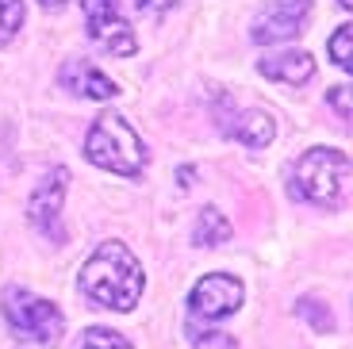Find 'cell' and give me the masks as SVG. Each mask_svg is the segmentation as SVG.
Masks as SVG:
<instances>
[{"label":"cell","instance_id":"obj_20","mask_svg":"<svg viewBox=\"0 0 353 349\" xmlns=\"http://www.w3.org/2000/svg\"><path fill=\"white\" fill-rule=\"evenodd\" d=\"M338 4H342V8H345V12H350V4H353V0H338Z\"/></svg>","mask_w":353,"mask_h":349},{"label":"cell","instance_id":"obj_6","mask_svg":"<svg viewBox=\"0 0 353 349\" xmlns=\"http://www.w3.org/2000/svg\"><path fill=\"white\" fill-rule=\"evenodd\" d=\"M311 16V0H265V8L257 12L254 31L250 39L254 43H284V39L300 35L303 23Z\"/></svg>","mask_w":353,"mask_h":349},{"label":"cell","instance_id":"obj_15","mask_svg":"<svg viewBox=\"0 0 353 349\" xmlns=\"http://www.w3.org/2000/svg\"><path fill=\"white\" fill-rule=\"evenodd\" d=\"M350 46H353V27H350V23H342V27L334 31V35H330V43H327L330 58H334L338 66H342V70H350Z\"/></svg>","mask_w":353,"mask_h":349},{"label":"cell","instance_id":"obj_11","mask_svg":"<svg viewBox=\"0 0 353 349\" xmlns=\"http://www.w3.org/2000/svg\"><path fill=\"white\" fill-rule=\"evenodd\" d=\"M261 73L273 81H284V85H307L311 73H315V61L303 50H288V54H273V58L261 61Z\"/></svg>","mask_w":353,"mask_h":349},{"label":"cell","instance_id":"obj_3","mask_svg":"<svg viewBox=\"0 0 353 349\" xmlns=\"http://www.w3.org/2000/svg\"><path fill=\"white\" fill-rule=\"evenodd\" d=\"M345 188H350V157L342 150L315 146L296 161L292 169V196L311 200L319 208H334L342 203Z\"/></svg>","mask_w":353,"mask_h":349},{"label":"cell","instance_id":"obj_17","mask_svg":"<svg viewBox=\"0 0 353 349\" xmlns=\"http://www.w3.org/2000/svg\"><path fill=\"white\" fill-rule=\"evenodd\" d=\"M330 100H334V108L338 112H342V119H350V88H334V92H330Z\"/></svg>","mask_w":353,"mask_h":349},{"label":"cell","instance_id":"obj_5","mask_svg":"<svg viewBox=\"0 0 353 349\" xmlns=\"http://www.w3.org/2000/svg\"><path fill=\"white\" fill-rule=\"evenodd\" d=\"M81 12H85L88 35H92V43L100 50H108L112 58H131L139 50V43H134L127 19L119 16V4L115 0H81Z\"/></svg>","mask_w":353,"mask_h":349},{"label":"cell","instance_id":"obj_9","mask_svg":"<svg viewBox=\"0 0 353 349\" xmlns=\"http://www.w3.org/2000/svg\"><path fill=\"white\" fill-rule=\"evenodd\" d=\"M219 119H223V131H227L230 139L246 142L250 150L269 146L273 134H276L273 119H269L265 112H257V108H250V112H219Z\"/></svg>","mask_w":353,"mask_h":349},{"label":"cell","instance_id":"obj_8","mask_svg":"<svg viewBox=\"0 0 353 349\" xmlns=\"http://www.w3.org/2000/svg\"><path fill=\"white\" fill-rule=\"evenodd\" d=\"M65 181H70V173H65V169H54V173L35 188V192H31V200H27V219L35 223L39 235L50 238V242H58V246L65 242V230H62V196H65Z\"/></svg>","mask_w":353,"mask_h":349},{"label":"cell","instance_id":"obj_10","mask_svg":"<svg viewBox=\"0 0 353 349\" xmlns=\"http://www.w3.org/2000/svg\"><path fill=\"white\" fill-rule=\"evenodd\" d=\"M62 88L65 92H77V97H88V100H115L119 97V88H115L92 61H65L62 66Z\"/></svg>","mask_w":353,"mask_h":349},{"label":"cell","instance_id":"obj_19","mask_svg":"<svg viewBox=\"0 0 353 349\" xmlns=\"http://www.w3.org/2000/svg\"><path fill=\"white\" fill-rule=\"evenodd\" d=\"M39 4H43L46 12H58V8H62V4H65V0H39Z\"/></svg>","mask_w":353,"mask_h":349},{"label":"cell","instance_id":"obj_14","mask_svg":"<svg viewBox=\"0 0 353 349\" xmlns=\"http://www.w3.org/2000/svg\"><path fill=\"white\" fill-rule=\"evenodd\" d=\"M23 23V0H0V46L12 43Z\"/></svg>","mask_w":353,"mask_h":349},{"label":"cell","instance_id":"obj_4","mask_svg":"<svg viewBox=\"0 0 353 349\" xmlns=\"http://www.w3.org/2000/svg\"><path fill=\"white\" fill-rule=\"evenodd\" d=\"M0 303H4V319H8V326L23 341H35V346H58V338H62V330H65V319H62V311H58L50 299L31 296L27 288H8Z\"/></svg>","mask_w":353,"mask_h":349},{"label":"cell","instance_id":"obj_1","mask_svg":"<svg viewBox=\"0 0 353 349\" xmlns=\"http://www.w3.org/2000/svg\"><path fill=\"white\" fill-rule=\"evenodd\" d=\"M81 288L92 303L108 311H131L142 296V265L127 246L104 242L81 265Z\"/></svg>","mask_w":353,"mask_h":349},{"label":"cell","instance_id":"obj_2","mask_svg":"<svg viewBox=\"0 0 353 349\" xmlns=\"http://www.w3.org/2000/svg\"><path fill=\"white\" fill-rule=\"evenodd\" d=\"M85 157L92 166L108 169V173L134 177L146 166V146H142L139 131H134L119 112H104V115H97L92 127H88Z\"/></svg>","mask_w":353,"mask_h":349},{"label":"cell","instance_id":"obj_16","mask_svg":"<svg viewBox=\"0 0 353 349\" xmlns=\"http://www.w3.org/2000/svg\"><path fill=\"white\" fill-rule=\"evenodd\" d=\"M188 338H192V349H234V338L219 330H200V326H188Z\"/></svg>","mask_w":353,"mask_h":349},{"label":"cell","instance_id":"obj_12","mask_svg":"<svg viewBox=\"0 0 353 349\" xmlns=\"http://www.w3.org/2000/svg\"><path fill=\"white\" fill-rule=\"evenodd\" d=\"M230 235H234V227L227 223V215H223L219 208H203L200 219H196L192 242H196V246H223Z\"/></svg>","mask_w":353,"mask_h":349},{"label":"cell","instance_id":"obj_13","mask_svg":"<svg viewBox=\"0 0 353 349\" xmlns=\"http://www.w3.org/2000/svg\"><path fill=\"white\" fill-rule=\"evenodd\" d=\"M77 349H131V341L115 330H104V326H92V330L81 334Z\"/></svg>","mask_w":353,"mask_h":349},{"label":"cell","instance_id":"obj_7","mask_svg":"<svg viewBox=\"0 0 353 349\" xmlns=\"http://www.w3.org/2000/svg\"><path fill=\"white\" fill-rule=\"evenodd\" d=\"M242 280L239 277H227V272H212V277H203L200 284L192 288V296H188V307H192L196 319H208V323H215V319H227V315H234L242 307Z\"/></svg>","mask_w":353,"mask_h":349},{"label":"cell","instance_id":"obj_18","mask_svg":"<svg viewBox=\"0 0 353 349\" xmlns=\"http://www.w3.org/2000/svg\"><path fill=\"white\" fill-rule=\"evenodd\" d=\"M176 0H134V8L139 12H165V8H173Z\"/></svg>","mask_w":353,"mask_h":349}]
</instances>
